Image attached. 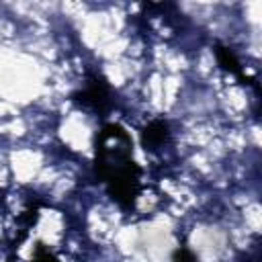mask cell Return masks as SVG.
Segmentation results:
<instances>
[{
	"mask_svg": "<svg viewBox=\"0 0 262 262\" xmlns=\"http://www.w3.org/2000/svg\"><path fill=\"white\" fill-rule=\"evenodd\" d=\"M72 100L78 106L90 108L94 113H106L113 104V90L108 80L94 70H88L86 74V82L80 90L72 92Z\"/></svg>",
	"mask_w": 262,
	"mask_h": 262,
	"instance_id": "obj_2",
	"label": "cell"
},
{
	"mask_svg": "<svg viewBox=\"0 0 262 262\" xmlns=\"http://www.w3.org/2000/svg\"><path fill=\"white\" fill-rule=\"evenodd\" d=\"M215 59H217V63H219L221 70H225V72H229L231 76H235L242 84L254 86L256 92H258V82H256V78H252V76H248V74L244 72V66H242L239 57L235 55V51H233L231 47L217 43V45H215Z\"/></svg>",
	"mask_w": 262,
	"mask_h": 262,
	"instance_id": "obj_3",
	"label": "cell"
},
{
	"mask_svg": "<svg viewBox=\"0 0 262 262\" xmlns=\"http://www.w3.org/2000/svg\"><path fill=\"white\" fill-rule=\"evenodd\" d=\"M31 262H59V258L55 256V252L45 246V244H35V252H33V260Z\"/></svg>",
	"mask_w": 262,
	"mask_h": 262,
	"instance_id": "obj_5",
	"label": "cell"
},
{
	"mask_svg": "<svg viewBox=\"0 0 262 262\" xmlns=\"http://www.w3.org/2000/svg\"><path fill=\"white\" fill-rule=\"evenodd\" d=\"M94 174L108 196L131 209L141 192V166L133 158V139L119 123H104L94 137Z\"/></svg>",
	"mask_w": 262,
	"mask_h": 262,
	"instance_id": "obj_1",
	"label": "cell"
},
{
	"mask_svg": "<svg viewBox=\"0 0 262 262\" xmlns=\"http://www.w3.org/2000/svg\"><path fill=\"white\" fill-rule=\"evenodd\" d=\"M139 137H141V145L145 151H156L170 141V125L164 119H154L141 127Z\"/></svg>",
	"mask_w": 262,
	"mask_h": 262,
	"instance_id": "obj_4",
	"label": "cell"
},
{
	"mask_svg": "<svg viewBox=\"0 0 262 262\" xmlns=\"http://www.w3.org/2000/svg\"><path fill=\"white\" fill-rule=\"evenodd\" d=\"M174 262H199V260L186 246H178L174 250Z\"/></svg>",
	"mask_w": 262,
	"mask_h": 262,
	"instance_id": "obj_6",
	"label": "cell"
}]
</instances>
